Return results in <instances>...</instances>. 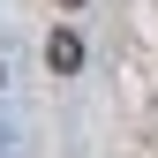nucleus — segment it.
I'll return each instance as SVG.
<instances>
[{
	"label": "nucleus",
	"mask_w": 158,
	"mask_h": 158,
	"mask_svg": "<svg viewBox=\"0 0 158 158\" xmlns=\"http://www.w3.org/2000/svg\"><path fill=\"white\" fill-rule=\"evenodd\" d=\"M0 83H8V75H0Z\"/></svg>",
	"instance_id": "3"
},
{
	"label": "nucleus",
	"mask_w": 158,
	"mask_h": 158,
	"mask_svg": "<svg viewBox=\"0 0 158 158\" xmlns=\"http://www.w3.org/2000/svg\"><path fill=\"white\" fill-rule=\"evenodd\" d=\"M45 68L53 75H75V68H83V38H75V30H53L45 38Z\"/></svg>",
	"instance_id": "1"
},
{
	"label": "nucleus",
	"mask_w": 158,
	"mask_h": 158,
	"mask_svg": "<svg viewBox=\"0 0 158 158\" xmlns=\"http://www.w3.org/2000/svg\"><path fill=\"white\" fill-rule=\"evenodd\" d=\"M60 8H83V0H60Z\"/></svg>",
	"instance_id": "2"
}]
</instances>
